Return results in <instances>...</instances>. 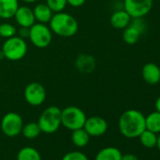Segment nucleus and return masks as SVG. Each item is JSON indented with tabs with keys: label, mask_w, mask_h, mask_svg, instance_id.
<instances>
[{
	"label": "nucleus",
	"mask_w": 160,
	"mask_h": 160,
	"mask_svg": "<svg viewBox=\"0 0 160 160\" xmlns=\"http://www.w3.org/2000/svg\"><path fill=\"white\" fill-rule=\"evenodd\" d=\"M156 147L158 148V150L160 151V133L157 136V141H156Z\"/></svg>",
	"instance_id": "nucleus-31"
},
{
	"label": "nucleus",
	"mask_w": 160,
	"mask_h": 160,
	"mask_svg": "<svg viewBox=\"0 0 160 160\" xmlns=\"http://www.w3.org/2000/svg\"><path fill=\"white\" fill-rule=\"evenodd\" d=\"M141 75L144 81L151 85H156L160 82V68L152 62H148L141 69Z\"/></svg>",
	"instance_id": "nucleus-11"
},
{
	"label": "nucleus",
	"mask_w": 160,
	"mask_h": 160,
	"mask_svg": "<svg viewBox=\"0 0 160 160\" xmlns=\"http://www.w3.org/2000/svg\"><path fill=\"white\" fill-rule=\"evenodd\" d=\"M140 35H141L140 31L137 28H135L134 26L129 24V26L123 29L122 40L125 43H127L129 45H133L138 42Z\"/></svg>",
	"instance_id": "nucleus-18"
},
{
	"label": "nucleus",
	"mask_w": 160,
	"mask_h": 160,
	"mask_svg": "<svg viewBox=\"0 0 160 160\" xmlns=\"http://www.w3.org/2000/svg\"><path fill=\"white\" fill-rule=\"evenodd\" d=\"M38 124L41 131L46 134H53L61 125V109L56 106L46 108L41 114Z\"/></svg>",
	"instance_id": "nucleus-3"
},
{
	"label": "nucleus",
	"mask_w": 160,
	"mask_h": 160,
	"mask_svg": "<svg viewBox=\"0 0 160 160\" xmlns=\"http://www.w3.org/2000/svg\"><path fill=\"white\" fill-rule=\"evenodd\" d=\"M139 140L140 143L146 147V148H153L156 146V141H157V134L149 131L147 129H145L140 135H139Z\"/></svg>",
	"instance_id": "nucleus-23"
},
{
	"label": "nucleus",
	"mask_w": 160,
	"mask_h": 160,
	"mask_svg": "<svg viewBox=\"0 0 160 160\" xmlns=\"http://www.w3.org/2000/svg\"><path fill=\"white\" fill-rule=\"evenodd\" d=\"M22 1H24L25 3H28V4H31V3H35V2H37L38 0H22Z\"/></svg>",
	"instance_id": "nucleus-32"
},
{
	"label": "nucleus",
	"mask_w": 160,
	"mask_h": 160,
	"mask_svg": "<svg viewBox=\"0 0 160 160\" xmlns=\"http://www.w3.org/2000/svg\"><path fill=\"white\" fill-rule=\"evenodd\" d=\"M53 32L46 24L35 23L29 28V40L37 48H46L52 42Z\"/></svg>",
	"instance_id": "nucleus-6"
},
{
	"label": "nucleus",
	"mask_w": 160,
	"mask_h": 160,
	"mask_svg": "<svg viewBox=\"0 0 160 160\" xmlns=\"http://www.w3.org/2000/svg\"><path fill=\"white\" fill-rule=\"evenodd\" d=\"M121 160H138V158L137 157V155L133 153H125L122 155Z\"/></svg>",
	"instance_id": "nucleus-29"
},
{
	"label": "nucleus",
	"mask_w": 160,
	"mask_h": 160,
	"mask_svg": "<svg viewBox=\"0 0 160 160\" xmlns=\"http://www.w3.org/2000/svg\"><path fill=\"white\" fill-rule=\"evenodd\" d=\"M118 126L123 137L128 138H138L146 129L145 116L137 109H128L121 115Z\"/></svg>",
	"instance_id": "nucleus-1"
},
{
	"label": "nucleus",
	"mask_w": 160,
	"mask_h": 160,
	"mask_svg": "<svg viewBox=\"0 0 160 160\" xmlns=\"http://www.w3.org/2000/svg\"><path fill=\"white\" fill-rule=\"evenodd\" d=\"M124 11L131 18H143L152 8V0H124Z\"/></svg>",
	"instance_id": "nucleus-9"
},
{
	"label": "nucleus",
	"mask_w": 160,
	"mask_h": 160,
	"mask_svg": "<svg viewBox=\"0 0 160 160\" xmlns=\"http://www.w3.org/2000/svg\"><path fill=\"white\" fill-rule=\"evenodd\" d=\"M86 120L85 112L77 107L70 106L61 110V125L71 131L83 128Z\"/></svg>",
	"instance_id": "nucleus-5"
},
{
	"label": "nucleus",
	"mask_w": 160,
	"mask_h": 160,
	"mask_svg": "<svg viewBox=\"0 0 160 160\" xmlns=\"http://www.w3.org/2000/svg\"><path fill=\"white\" fill-rule=\"evenodd\" d=\"M23 136L28 139H32V138H36L41 133V128L38 124V122H28L26 124H24L23 128H22V132Z\"/></svg>",
	"instance_id": "nucleus-22"
},
{
	"label": "nucleus",
	"mask_w": 160,
	"mask_h": 160,
	"mask_svg": "<svg viewBox=\"0 0 160 160\" xmlns=\"http://www.w3.org/2000/svg\"><path fill=\"white\" fill-rule=\"evenodd\" d=\"M155 109H156V111H158L160 113V96L155 101Z\"/></svg>",
	"instance_id": "nucleus-30"
},
{
	"label": "nucleus",
	"mask_w": 160,
	"mask_h": 160,
	"mask_svg": "<svg viewBox=\"0 0 160 160\" xmlns=\"http://www.w3.org/2000/svg\"><path fill=\"white\" fill-rule=\"evenodd\" d=\"M49 28L54 34L63 38H70L77 33L78 22L72 15L60 12L53 14L49 22Z\"/></svg>",
	"instance_id": "nucleus-2"
},
{
	"label": "nucleus",
	"mask_w": 160,
	"mask_h": 160,
	"mask_svg": "<svg viewBox=\"0 0 160 160\" xmlns=\"http://www.w3.org/2000/svg\"><path fill=\"white\" fill-rule=\"evenodd\" d=\"M61 160H89V158L82 152L72 151V152H69L66 154H64L63 157L61 158Z\"/></svg>",
	"instance_id": "nucleus-26"
},
{
	"label": "nucleus",
	"mask_w": 160,
	"mask_h": 160,
	"mask_svg": "<svg viewBox=\"0 0 160 160\" xmlns=\"http://www.w3.org/2000/svg\"><path fill=\"white\" fill-rule=\"evenodd\" d=\"M122 152L116 147H106L100 150L94 160H121Z\"/></svg>",
	"instance_id": "nucleus-17"
},
{
	"label": "nucleus",
	"mask_w": 160,
	"mask_h": 160,
	"mask_svg": "<svg viewBox=\"0 0 160 160\" xmlns=\"http://www.w3.org/2000/svg\"><path fill=\"white\" fill-rule=\"evenodd\" d=\"M145 126L146 129L152 131L155 134L160 133V113L158 111L151 112L145 117Z\"/></svg>",
	"instance_id": "nucleus-19"
},
{
	"label": "nucleus",
	"mask_w": 160,
	"mask_h": 160,
	"mask_svg": "<svg viewBox=\"0 0 160 160\" xmlns=\"http://www.w3.org/2000/svg\"><path fill=\"white\" fill-rule=\"evenodd\" d=\"M18 34H19V37L24 40L28 39L29 38V28H20V29L18 30Z\"/></svg>",
	"instance_id": "nucleus-28"
},
{
	"label": "nucleus",
	"mask_w": 160,
	"mask_h": 160,
	"mask_svg": "<svg viewBox=\"0 0 160 160\" xmlns=\"http://www.w3.org/2000/svg\"><path fill=\"white\" fill-rule=\"evenodd\" d=\"M107 121L99 116H92L87 118L83 128L91 137H100L103 136L108 131Z\"/></svg>",
	"instance_id": "nucleus-10"
},
{
	"label": "nucleus",
	"mask_w": 160,
	"mask_h": 160,
	"mask_svg": "<svg viewBox=\"0 0 160 160\" xmlns=\"http://www.w3.org/2000/svg\"><path fill=\"white\" fill-rule=\"evenodd\" d=\"M45 4L50 8V10L54 12H63L66 8L67 0H46Z\"/></svg>",
	"instance_id": "nucleus-25"
},
{
	"label": "nucleus",
	"mask_w": 160,
	"mask_h": 160,
	"mask_svg": "<svg viewBox=\"0 0 160 160\" xmlns=\"http://www.w3.org/2000/svg\"><path fill=\"white\" fill-rule=\"evenodd\" d=\"M18 8V0H0V18L8 20L14 17Z\"/></svg>",
	"instance_id": "nucleus-13"
},
{
	"label": "nucleus",
	"mask_w": 160,
	"mask_h": 160,
	"mask_svg": "<svg viewBox=\"0 0 160 160\" xmlns=\"http://www.w3.org/2000/svg\"><path fill=\"white\" fill-rule=\"evenodd\" d=\"M14 18L20 28H30L36 23L33 10L28 6H19Z\"/></svg>",
	"instance_id": "nucleus-12"
},
{
	"label": "nucleus",
	"mask_w": 160,
	"mask_h": 160,
	"mask_svg": "<svg viewBox=\"0 0 160 160\" xmlns=\"http://www.w3.org/2000/svg\"><path fill=\"white\" fill-rule=\"evenodd\" d=\"M17 29L16 28L9 23H3L0 25V37L9 39L16 35Z\"/></svg>",
	"instance_id": "nucleus-24"
},
{
	"label": "nucleus",
	"mask_w": 160,
	"mask_h": 160,
	"mask_svg": "<svg viewBox=\"0 0 160 160\" xmlns=\"http://www.w3.org/2000/svg\"><path fill=\"white\" fill-rule=\"evenodd\" d=\"M1 50L5 58L12 61H18L27 55L28 44L26 40L15 35L12 38L6 39Z\"/></svg>",
	"instance_id": "nucleus-4"
},
{
	"label": "nucleus",
	"mask_w": 160,
	"mask_h": 160,
	"mask_svg": "<svg viewBox=\"0 0 160 160\" xmlns=\"http://www.w3.org/2000/svg\"><path fill=\"white\" fill-rule=\"evenodd\" d=\"M23 126V119L16 112H9L5 114L0 123L3 134L10 138H13L21 134Z\"/></svg>",
	"instance_id": "nucleus-7"
},
{
	"label": "nucleus",
	"mask_w": 160,
	"mask_h": 160,
	"mask_svg": "<svg viewBox=\"0 0 160 160\" xmlns=\"http://www.w3.org/2000/svg\"><path fill=\"white\" fill-rule=\"evenodd\" d=\"M91 136L84 128L75 129L72 133V141L76 147H85L90 141Z\"/></svg>",
	"instance_id": "nucleus-20"
},
{
	"label": "nucleus",
	"mask_w": 160,
	"mask_h": 160,
	"mask_svg": "<svg viewBox=\"0 0 160 160\" xmlns=\"http://www.w3.org/2000/svg\"><path fill=\"white\" fill-rule=\"evenodd\" d=\"M1 58H5V57H4V54H3L2 50H0V59H1Z\"/></svg>",
	"instance_id": "nucleus-33"
},
{
	"label": "nucleus",
	"mask_w": 160,
	"mask_h": 160,
	"mask_svg": "<svg viewBox=\"0 0 160 160\" xmlns=\"http://www.w3.org/2000/svg\"><path fill=\"white\" fill-rule=\"evenodd\" d=\"M24 97L27 103L32 107H39L46 99V90L39 82H31L27 85L24 91Z\"/></svg>",
	"instance_id": "nucleus-8"
},
{
	"label": "nucleus",
	"mask_w": 160,
	"mask_h": 160,
	"mask_svg": "<svg viewBox=\"0 0 160 160\" xmlns=\"http://www.w3.org/2000/svg\"><path fill=\"white\" fill-rule=\"evenodd\" d=\"M86 0H67V4L73 8H79L85 4Z\"/></svg>",
	"instance_id": "nucleus-27"
},
{
	"label": "nucleus",
	"mask_w": 160,
	"mask_h": 160,
	"mask_svg": "<svg viewBox=\"0 0 160 160\" xmlns=\"http://www.w3.org/2000/svg\"><path fill=\"white\" fill-rule=\"evenodd\" d=\"M132 18L131 16L124 11L120 10L114 12L110 16V25L116 29H124L129 26Z\"/></svg>",
	"instance_id": "nucleus-14"
},
{
	"label": "nucleus",
	"mask_w": 160,
	"mask_h": 160,
	"mask_svg": "<svg viewBox=\"0 0 160 160\" xmlns=\"http://www.w3.org/2000/svg\"><path fill=\"white\" fill-rule=\"evenodd\" d=\"M33 13L35 16V20L38 23L47 24L50 22L54 12L50 10V8L45 3H39L33 9Z\"/></svg>",
	"instance_id": "nucleus-16"
},
{
	"label": "nucleus",
	"mask_w": 160,
	"mask_h": 160,
	"mask_svg": "<svg viewBox=\"0 0 160 160\" xmlns=\"http://www.w3.org/2000/svg\"><path fill=\"white\" fill-rule=\"evenodd\" d=\"M96 65V60L92 56L87 54L79 55L75 60V67L81 72H91L94 70Z\"/></svg>",
	"instance_id": "nucleus-15"
},
{
	"label": "nucleus",
	"mask_w": 160,
	"mask_h": 160,
	"mask_svg": "<svg viewBox=\"0 0 160 160\" xmlns=\"http://www.w3.org/2000/svg\"><path fill=\"white\" fill-rule=\"evenodd\" d=\"M17 160H42L39 151L33 147H24L17 154Z\"/></svg>",
	"instance_id": "nucleus-21"
}]
</instances>
